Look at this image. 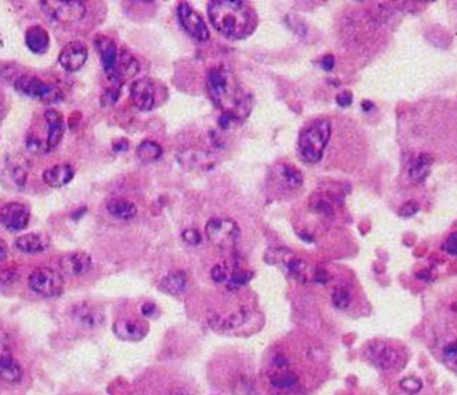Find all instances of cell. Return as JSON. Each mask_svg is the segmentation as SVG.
<instances>
[{
  "label": "cell",
  "mask_w": 457,
  "mask_h": 395,
  "mask_svg": "<svg viewBox=\"0 0 457 395\" xmlns=\"http://www.w3.org/2000/svg\"><path fill=\"white\" fill-rule=\"evenodd\" d=\"M322 350L306 340H284L274 345L260 371L267 395H308L322 380Z\"/></svg>",
  "instance_id": "6da1fadb"
},
{
  "label": "cell",
  "mask_w": 457,
  "mask_h": 395,
  "mask_svg": "<svg viewBox=\"0 0 457 395\" xmlns=\"http://www.w3.org/2000/svg\"><path fill=\"white\" fill-rule=\"evenodd\" d=\"M424 334L434 359L457 375V293L439 300L430 310Z\"/></svg>",
  "instance_id": "7a4b0ae2"
},
{
  "label": "cell",
  "mask_w": 457,
  "mask_h": 395,
  "mask_svg": "<svg viewBox=\"0 0 457 395\" xmlns=\"http://www.w3.org/2000/svg\"><path fill=\"white\" fill-rule=\"evenodd\" d=\"M207 14L214 28L227 38L249 36L257 25L255 10L245 1L215 0L208 3Z\"/></svg>",
  "instance_id": "3957f363"
},
{
  "label": "cell",
  "mask_w": 457,
  "mask_h": 395,
  "mask_svg": "<svg viewBox=\"0 0 457 395\" xmlns=\"http://www.w3.org/2000/svg\"><path fill=\"white\" fill-rule=\"evenodd\" d=\"M331 124L328 119H319L307 126L299 137V152L308 163L319 162L329 144Z\"/></svg>",
  "instance_id": "277c9868"
},
{
  "label": "cell",
  "mask_w": 457,
  "mask_h": 395,
  "mask_svg": "<svg viewBox=\"0 0 457 395\" xmlns=\"http://www.w3.org/2000/svg\"><path fill=\"white\" fill-rule=\"evenodd\" d=\"M207 90L218 107L230 111L236 107L241 97L227 70L223 67H211L207 74Z\"/></svg>",
  "instance_id": "5b68a950"
},
{
  "label": "cell",
  "mask_w": 457,
  "mask_h": 395,
  "mask_svg": "<svg viewBox=\"0 0 457 395\" xmlns=\"http://www.w3.org/2000/svg\"><path fill=\"white\" fill-rule=\"evenodd\" d=\"M366 356L372 365L384 371L402 368V365H405L407 359L405 350H402L400 346L382 341L370 343L366 350Z\"/></svg>",
  "instance_id": "8992f818"
},
{
  "label": "cell",
  "mask_w": 457,
  "mask_h": 395,
  "mask_svg": "<svg viewBox=\"0 0 457 395\" xmlns=\"http://www.w3.org/2000/svg\"><path fill=\"white\" fill-rule=\"evenodd\" d=\"M40 6L50 18L63 25L77 23L87 16V6L77 0H47Z\"/></svg>",
  "instance_id": "52a82bcc"
},
{
  "label": "cell",
  "mask_w": 457,
  "mask_h": 395,
  "mask_svg": "<svg viewBox=\"0 0 457 395\" xmlns=\"http://www.w3.org/2000/svg\"><path fill=\"white\" fill-rule=\"evenodd\" d=\"M16 90L41 103H56L62 100V92L35 75H19L14 81Z\"/></svg>",
  "instance_id": "ba28073f"
},
{
  "label": "cell",
  "mask_w": 457,
  "mask_h": 395,
  "mask_svg": "<svg viewBox=\"0 0 457 395\" xmlns=\"http://www.w3.org/2000/svg\"><path fill=\"white\" fill-rule=\"evenodd\" d=\"M205 235L215 247L220 249H230L240 239V227L232 219L213 217L205 224Z\"/></svg>",
  "instance_id": "9c48e42d"
},
{
  "label": "cell",
  "mask_w": 457,
  "mask_h": 395,
  "mask_svg": "<svg viewBox=\"0 0 457 395\" xmlns=\"http://www.w3.org/2000/svg\"><path fill=\"white\" fill-rule=\"evenodd\" d=\"M29 288L43 297H58L63 291V278L58 271L38 267L29 275Z\"/></svg>",
  "instance_id": "30bf717a"
},
{
  "label": "cell",
  "mask_w": 457,
  "mask_h": 395,
  "mask_svg": "<svg viewBox=\"0 0 457 395\" xmlns=\"http://www.w3.org/2000/svg\"><path fill=\"white\" fill-rule=\"evenodd\" d=\"M178 19L183 29L199 41H207L210 38V31L205 21L201 18L200 14L193 10L188 3H181L177 9Z\"/></svg>",
  "instance_id": "8fae6325"
},
{
  "label": "cell",
  "mask_w": 457,
  "mask_h": 395,
  "mask_svg": "<svg viewBox=\"0 0 457 395\" xmlns=\"http://www.w3.org/2000/svg\"><path fill=\"white\" fill-rule=\"evenodd\" d=\"M31 220V211L25 204L9 202L1 207L0 222L10 232H21L26 229Z\"/></svg>",
  "instance_id": "7c38bea8"
},
{
  "label": "cell",
  "mask_w": 457,
  "mask_h": 395,
  "mask_svg": "<svg viewBox=\"0 0 457 395\" xmlns=\"http://www.w3.org/2000/svg\"><path fill=\"white\" fill-rule=\"evenodd\" d=\"M88 59V47L81 41H72L66 44L60 54L59 63L66 72H77L80 70Z\"/></svg>",
  "instance_id": "4fadbf2b"
},
{
  "label": "cell",
  "mask_w": 457,
  "mask_h": 395,
  "mask_svg": "<svg viewBox=\"0 0 457 395\" xmlns=\"http://www.w3.org/2000/svg\"><path fill=\"white\" fill-rule=\"evenodd\" d=\"M59 267L69 276H82L92 270L93 261L87 251H70L60 257Z\"/></svg>",
  "instance_id": "5bb4252c"
},
{
  "label": "cell",
  "mask_w": 457,
  "mask_h": 395,
  "mask_svg": "<svg viewBox=\"0 0 457 395\" xmlns=\"http://www.w3.org/2000/svg\"><path fill=\"white\" fill-rule=\"evenodd\" d=\"M112 331L121 341L139 342L146 337L148 325L133 318H122L114 323Z\"/></svg>",
  "instance_id": "9a60e30c"
},
{
  "label": "cell",
  "mask_w": 457,
  "mask_h": 395,
  "mask_svg": "<svg viewBox=\"0 0 457 395\" xmlns=\"http://www.w3.org/2000/svg\"><path fill=\"white\" fill-rule=\"evenodd\" d=\"M139 72H140L139 60L127 50H122V51H119L118 60L115 63L114 70L110 74H107V75H109L110 81L121 87V84L124 81L134 77Z\"/></svg>",
  "instance_id": "2e32d148"
},
{
  "label": "cell",
  "mask_w": 457,
  "mask_h": 395,
  "mask_svg": "<svg viewBox=\"0 0 457 395\" xmlns=\"http://www.w3.org/2000/svg\"><path fill=\"white\" fill-rule=\"evenodd\" d=\"M72 319L84 328H99L104 323V313L91 303H80L72 308Z\"/></svg>",
  "instance_id": "e0dca14e"
},
{
  "label": "cell",
  "mask_w": 457,
  "mask_h": 395,
  "mask_svg": "<svg viewBox=\"0 0 457 395\" xmlns=\"http://www.w3.org/2000/svg\"><path fill=\"white\" fill-rule=\"evenodd\" d=\"M130 96L134 106L141 111H149L155 106V87L154 82L148 78L137 80L130 87Z\"/></svg>",
  "instance_id": "ac0fdd59"
},
{
  "label": "cell",
  "mask_w": 457,
  "mask_h": 395,
  "mask_svg": "<svg viewBox=\"0 0 457 395\" xmlns=\"http://www.w3.org/2000/svg\"><path fill=\"white\" fill-rule=\"evenodd\" d=\"M44 119L48 126V133H47V140H45V146L47 152L55 149L58 145L60 144L63 136H65V119L59 111L54 108H50L44 112Z\"/></svg>",
  "instance_id": "d6986e66"
},
{
  "label": "cell",
  "mask_w": 457,
  "mask_h": 395,
  "mask_svg": "<svg viewBox=\"0 0 457 395\" xmlns=\"http://www.w3.org/2000/svg\"><path fill=\"white\" fill-rule=\"evenodd\" d=\"M50 237L44 233L23 234L16 239V248L26 254H38L50 247Z\"/></svg>",
  "instance_id": "ffe728a7"
},
{
  "label": "cell",
  "mask_w": 457,
  "mask_h": 395,
  "mask_svg": "<svg viewBox=\"0 0 457 395\" xmlns=\"http://www.w3.org/2000/svg\"><path fill=\"white\" fill-rule=\"evenodd\" d=\"M95 48L100 55V60L104 67V72L110 74L115 67V63H117L118 55H119L117 44L110 37L97 36L95 38Z\"/></svg>",
  "instance_id": "44dd1931"
},
{
  "label": "cell",
  "mask_w": 457,
  "mask_h": 395,
  "mask_svg": "<svg viewBox=\"0 0 457 395\" xmlns=\"http://www.w3.org/2000/svg\"><path fill=\"white\" fill-rule=\"evenodd\" d=\"M74 168L69 163H59L54 167H50L44 171L43 180L50 188H62L73 180Z\"/></svg>",
  "instance_id": "7402d4cb"
},
{
  "label": "cell",
  "mask_w": 457,
  "mask_h": 395,
  "mask_svg": "<svg viewBox=\"0 0 457 395\" xmlns=\"http://www.w3.org/2000/svg\"><path fill=\"white\" fill-rule=\"evenodd\" d=\"M23 377V369L18 361L7 352H0V380L16 384Z\"/></svg>",
  "instance_id": "603a6c76"
},
{
  "label": "cell",
  "mask_w": 457,
  "mask_h": 395,
  "mask_svg": "<svg viewBox=\"0 0 457 395\" xmlns=\"http://www.w3.org/2000/svg\"><path fill=\"white\" fill-rule=\"evenodd\" d=\"M25 43L33 54H44L50 48V35L45 28L35 25L26 31Z\"/></svg>",
  "instance_id": "cb8c5ba5"
},
{
  "label": "cell",
  "mask_w": 457,
  "mask_h": 395,
  "mask_svg": "<svg viewBox=\"0 0 457 395\" xmlns=\"http://www.w3.org/2000/svg\"><path fill=\"white\" fill-rule=\"evenodd\" d=\"M274 175L279 183L288 189H299L303 185V174L292 164H278L274 168Z\"/></svg>",
  "instance_id": "d4e9b609"
},
{
  "label": "cell",
  "mask_w": 457,
  "mask_h": 395,
  "mask_svg": "<svg viewBox=\"0 0 457 395\" xmlns=\"http://www.w3.org/2000/svg\"><path fill=\"white\" fill-rule=\"evenodd\" d=\"M109 214L119 220H130L137 215V207L133 201L122 198H114L107 202Z\"/></svg>",
  "instance_id": "484cf974"
},
{
  "label": "cell",
  "mask_w": 457,
  "mask_h": 395,
  "mask_svg": "<svg viewBox=\"0 0 457 395\" xmlns=\"http://www.w3.org/2000/svg\"><path fill=\"white\" fill-rule=\"evenodd\" d=\"M7 174L10 180L14 182V185L22 189L26 183L28 175H29V164L23 158H9V163L6 166Z\"/></svg>",
  "instance_id": "4316f807"
},
{
  "label": "cell",
  "mask_w": 457,
  "mask_h": 395,
  "mask_svg": "<svg viewBox=\"0 0 457 395\" xmlns=\"http://www.w3.org/2000/svg\"><path fill=\"white\" fill-rule=\"evenodd\" d=\"M431 166H433V158L427 153H419L416 159L409 166V178L416 183L424 182L430 174Z\"/></svg>",
  "instance_id": "83f0119b"
},
{
  "label": "cell",
  "mask_w": 457,
  "mask_h": 395,
  "mask_svg": "<svg viewBox=\"0 0 457 395\" xmlns=\"http://www.w3.org/2000/svg\"><path fill=\"white\" fill-rule=\"evenodd\" d=\"M310 210L318 215L331 216L334 214L333 200L326 193L315 192L310 198Z\"/></svg>",
  "instance_id": "f1b7e54d"
},
{
  "label": "cell",
  "mask_w": 457,
  "mask_h": 395,
  "mask_svg": "<svg viewBox=\"0 0 457 395\" xmlns=\"http://www.w3.org/2000/svg\"><path fill=\"white\" fill-rule=\"evenodd\" d=\"M162 290L171 296H180L186 288V276L183 272H174L165 276L161 283Z\"/></svg>",
  "instance_id": "f546056e"
},
{
  "label": "cell",
  "mask_w": 457,
  "mask_h": 395,
  "mask_svg": "<svg viewBox=\"0 0 457 395\" xmlns=\"http://www.w3.org/2000/svg\"><path fill=\"white\" fill-rule=\"evenodd\" d=\"M137 158L141 161V162L149 163L154 162V161H158L162 153H163V149L162 146L155 143V141H143L141 144L137 146Z\"/></svg>",
  "instance_id": "4dcf8cb0"
},
{
  "label": "cell",
  "mask_w": 457,
  "mask_h": 395,
  "mask_svg": "<svg viewBox=\"0 0 457 395\" xmlns=\"http://www.w3.org/2000/svg\"><path fill=\"white\" fill-rule=\"evenodd\" d=\"M333 304L340 309H345L350 304V294L345 288H337L333 293Z\"/></svg>",
  "instance_id": "1f68e13d"
},
{
  "label": "cell",
  "mask_w": 457,
  "mask_h": 395,
  "mask_svg": "<svg viewBox=\"0 0 457 395\" xmlns=\"http://www.w3.org/2000/svg\"><path fill=\"white\" fill-rule=\"evenodd\" d=\"M183 238L189 245H199L201 242V234L196 229H186L183 233Z\"/></svg>",
  "instance_id": "d6a6232c"
},
{
  "label": "cell",
  "mask_w": 457,
  "mask_h": 395,
  "mask_svg": "<svg viewBox=\"0 0 457 395\" xmlns=\"http://www.w3.org/2000/svg\"><path fill=\"white\" fill-rule=\"evenodd\" d=\"M119 96H121V90L118 87L111 88V90H106V93L102 96V103L104 106H111L118 100Z\"/></svg>",
  "instance_id": "836d02e7"
},
{
  "label": "cell",
  "mask_w": 457,
  "mask_h": 395,
  "mask_svg": "<svg viewBox=\"0 0 457 395\" xmlns=\"http://www.w3.org/2000/svg\"><path fill=\"white\" fill-rule=\"evenodd\" d=\"M443 251L457 256V232H453L446 238V241L443 242Z\"/></svg>",
  "instance_id": "e575fe53"
},
{
  "label": "cell",
  "mask_w": 457,
  "mask_h": 395,
  "mask_svg": "<svg viewBox=\"0 0 457 395\" xmlns=\"http://www.w3.org/2000/svg\"><path fill=\"white\" fill-rule=\"evenodd\" d=\"M16 279V272L13 270L0 271V285L9 286L14 282Z\"/></svg>",
  "instance_id": "d590c367"
},
{
  "label": "cell",
  "mask_w": 457,
  "mask_h": 395,
  "mask_svg": "<svg viewBox=\"0 0 457 395\" xmlns=\"http://www.w3.org/2000/svg\"><path fill=\"white\" fill-rule=\"evenodd\" d=\"M418 204L414 202V201H409L407 204H404L400 210V215L405 216V217H409V216L415 215L418 212Z\"/></svg>",
  "instance_id": "8d00e7d4"
},
{
  "label": "cell",
  "mask_w": 457,
  "mask_h": 395,
  "mask_svg": "<svg viewBox=\"0 0 457 395\" xmlns=\"http://www.w3.org/2000/svg\"><path fill=\"white\" fill-rule=\"evenodd\" d=\"M337 103H338L341 107H348V106H350V103H352V93H350V92H348V90L343 92V93H340V94L337 96Z\"/></svg>",
  "instance_id": "74e56055"
},
{
  "label": "cell",
  "mask_w": 457,
  "mask_h": 395,
  "mask_svg": "<svg viewBox=\"0 0 457 395\" xmlns=\"http://www.w3.org/2000/svg\"><path fill=\"white\" fill-rule=\"evenodd\" d=\"M334 65H335V59H334L333 55L323 56V59H322V67H323L325 70H331V69L334 67Z\"/></svg>",
  "instance_id": "f35d334b"
},
{
  "label": "cell",
  "mask_w": 457,
  "mask_h": 395,
  "mask_svg": "<svg viewBox=\"0 0 457 395\" xmlns=\"http://www.w3.org/2000/svg\"><path fill=\"white\" fill-rule=\"evenodd\" d=\"M9 257V247L4 239L0 238V263H3Z\"/></svg>",
  "instance_id": "ab89813d"
},
{
  "label": "cell",
  "mask_w": 457,
  "mask_h": 395,
  "mask_svg": "<svg viewBox=\"0 0 457 395\" xmlns=\"http://www.w3.org/2000/svg\"><path fill=\"white\" fill-rule=\"evenodd\" d=\"M141 310H143V315H144L146 318H151V316H154V312L156 310V306L151 304V303H146V304H144L143 308H141Z\"/></svg>",
  "instance_id": "60d3db41"
},
{
  "label": "cell",
  "mask_w": 457,
  "mask_h": 395,
  "mask_svg": "<svg viewBox=\"0 0 457 395\" xmlns=\"http://www.w3.org/2000/svg\"><path fill=\"white\" fill-rule=\"evenodd\" d=\"M112 148H114V151H119V152H122V151H127L128 149V141L127 140H119L118 143H115V144L112 145Z\"/></svg>",
  "instance_id": "b9f144b4"
},
{
  "label": "cell",
  "mask_w": 457,
  "mask_h": 395,
  "mask_svg": "<svg viewBox=\"0 0 457 395\" xmlns=\"http://www.w3.org/2000/svg\"><path fill=\"white\" fill-rule=\"evenodd\" d=\"M6 109H7V107H6L4 96L0 93V121L4 118V115H6Z\"/></svg>",
  "instance_id": "7bdbcfd3"
},
{
  "label": "cell",
  "mask_w": 457,
  "mask_h": 395,
  "mask_svg": "<svg viewBox=\"0 0 457 395\" xmlns=\"http://www.w3.org/2000/svg\"><path fill=\"white\" fill-rule=\"evenodd\" d=\"M0 211H1V208H0Z\"/></svg>",
  "instance_id": "ee69618b"
}]
</instances>
